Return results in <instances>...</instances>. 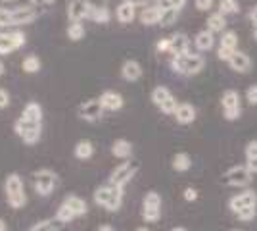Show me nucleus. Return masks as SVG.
I'll return each instance as SVG.
<instances>
[{
    "mask_svg": "<svg viewBox=\"0 0 257 231\" xmlns=\"http://www.w3.org/2000/svg\"><path fill=\"white\" fill-rule=\"evenodd\" d=\"M228 66H230V69L238 71V73H247L251 69V60H249V56L246 52L236 50L234 56L228 60Z\"/></svg>",
    "mask_w": 257,
    "mask_h": 231,
    "instance_id": "nucleus-18",
    "label": "nucleus"
},
{
    "mask_svg": "<svg viewBox=\"0 0 257 231\" xmlns=\"http://www.w3.org/2000/svg\"><path fill=\"white\" fill-rule=\"evenodd\" d=\"M12 16H14V25H29L37 20V10L33 6H18V8H12Z\"/></svg>",
    "mask_w": 257,
    "mask_h": 231,
    "instance_id": "nucleus-15",
    "label": "nucleus"
},
{
    "mask_svg": "<svg viewBox=\"0 0 257 231\" xmlns=\"http://www.w3.org/2000/svg\"><path fill=\"white\" fill-rule=\"evenodd\" d=\"M173 170L175 172H188L190 168H192V158H190V154L188 152H177L173 156Z\"/></svg>",
    "mask_w": 257,
    "mask_h": 231,
    "instance_id": "nucleus-27",
    "label": "nucleus"
},
{
    "mask_svg": "<svg viewBox=\"0 0 257 231\" xmlns=\"http://www.w3.org/2000/svg\"><path fill=\"white\" fill-rule=\"evenodd\" d=\"M111 154L119 160H128L133 156V144L127 139H115L111 144Z\"/></svg>",
    "mask_w": 257,
    "mask_h": 231,
    "instance_id": "nucleus-23",
    "label": "nucleus"
},
{
    "mask_svg": "<svg viewBox=\"0 0 257 231\" xmlns=\"http://www.w3.org/2000/svg\"><path fill=\"white\" fill-rule=\"evenodd\" d=\"M121 77L125 81H131V83L139 81L140 77H142V66H140V62H137V60H125L123 66H121Z\"/></svg>",
    "mask_w": 257,
    "mask_h": 231,
    "instance_id": "nucleus-16",
    "label": "nucleus"
},
{
    "mask_svg": "<svg viewBox=\"0 0 257 231\" xmlns=\"http://www.w3.org/2000/svg\"><path fill=\"white\" fill-rule=\"evenodd\" d=\"M94 23H109V20H111V12H109V8L107 6H96L94 8V12H92V18H90Z\"/></svg>",
    "mask_w": 257,
    "mask_h": 231,
    "instance_id": "nucleus-33",
    "label": "nucleus"
},
{
    "mask_svg": "<svg viewBox=\"0 0 257 231\" xmlns=\"http://www.w3.org/2000/svg\"><path fill=\"white\" fill-rule=\"evenodd\" d=\"M236 44H238V35H236L234 31H226V33H223V37H221V44H219V46H226V48L236 50Z\"/></svg>",
    "mask_w": 257,
    "mask_h": 231,
    "instance_id": "nucleus-37",
    "label": "nucleus"
},
{
    "mask_svg": "<svg viewBox=\"0 0 257 231\" xmlns=\"http://www.w3.org/2000/svg\"><path fill=\"white\" fill-rule=\"evenodd\" d=\"M4 195L8 206L14 210H22L27 204V193H25V183L20 174L12 172L4 179Z\"/></svg>",
    "mask_w": 257,
    "mask_h": 231,
    "instance_id": "nucleus-1",
    "label": "nucleus"
},
{
    "mask_svg": "<svg viewBox=\"0 0 257 231\" xmlns=\"http://www.w3.org/2000/svg\"><path fill=\"white\" fill-rule=\"evenodd\" d=\"M8 106H10V93L4 87H0V110H4Z\"/></svg>",
    "mask_w": 257,
    "mask_h": 231,
    "instance_id": "nucleus-44",
    "label": "nucleus"
},
{
    "mask_svg": "<svg viewBox=\"0 0 257 231\" xmlns=\"http://www.w3.org/2000/svg\"><path fill=\"white\" fill-rule=\"evenodd\" d=\"M236 50H232V48H226V46H219V50H217V56H219V60H225V62H228L232 56H234Z\"/></svg>",
    "mask_w": 257,
    "mask_h": 231,
    "instance_id": "nucleus-42",
    "label": "nucleus"
},
{
    "mask_svg": "<svg viewBox=\"0 0 257 231\" xmlns=\"http://www.w3.org/2000/svg\"><path fill=\"white\" fill-rule=\"evenodd\" d=\"M194 44H196V48L198 50H202V52H207V50H211L215 44V37L213 33L209 31V29H205V31H200V33L196 35V39H194Z\"/></svg>",
    "mask_w": 257,
    "mask_h": 231,
    "instance_id": "nucleus-25",
    "label": "nucleus"
},
{
    "mask_svg": "<svg viewBox=\"0 0 257 231\" xmlns=\"http://www.w3.org/2000/svg\"><path fill=\"white\" fill-rule=\"evenodd\" d=\"M58 187V174L50 168H41L33 174V189L39 197H50Z\"/></svg>",
    "mask_w": 257,
    "mask_h": 231,
    "instance_id": "nucleus-5",
    "label": "nucleus"
},
{
    "mask_svg": "<svg viewBox=\"0 0 257 231\" xmlns=\"http://www.w3.org/2000/svg\"><path fill=\"white\" fill-rule=\"evenodd\" d=\"M194 6L200 12H207L213 8V0H194Z\"/></svg>",
    "mask_w": 257,
    "mask_h": 231,
    "instance_id": "nucleus-46",
    "label": "nucleus"
},
{
    "mask_svg": "<svg viewBox=\"0 0 257 231\" xmlns=\"http://www.w3.org/2000/svg\"><path fill=\"white\" fill-rule=\"evenodd\" d=\"M29 231H54V221L52 220H41L35 225H31Z\"/></svg>",
    "mask_w": 257,
    "mask_h": 231,
    "instance_id": "nucleus-40",
    "label": "nucleus"
},
{
    "mask_svg": "<svg viewBox=\"0 0 257 231\" xmlns=\"http://www.w3.org/2000/svg\"><path fill=\"white\" fill-rule=\"evenodd\" d=\"M41 67H43V62H41V58L35 54H29L23 58L22 62V69L25 71V73H29V75H33V73H39L41 71Z\"/></svg>",
    "mask_w": 257,
    "mask_h": 231,
    "instance_id": "nucleus-28",
    "label": "nucleus"
},
{
    "mask_svg": "<svg viewBox=\"0 0 257 231\" xmlns=\"http://www.w3.org/2000/svg\"><path fill=\"white\" fill-rule=\"evenodd\" d=\"M232 231H240V229H232Z\"/></svg>",
    "mask_w": 257,
    "mask_h": 231,
    "instance_id": "nucleus-59",
    "label": "nucleus"
},
{
    "mask_svg": "<svg viewBox=\"0 0 257 231\" xmlns=\"http://www.w3.org/2000/svg\"><path fill=\"white\" fill-rule=\"evenodd\" d=\"M173 116H175L177 123L188 125V123H192V121L196 120V108H194L192 104H188V102H181V104L177 106V112H175Z\"/></svg>",
    "mask_w": 257,
    "mask_h": 231,
    "instance_id": "nucleus-17",
    "label": "nucleus"
},
{
    "mask_svg": "<svg viewBox=\"0 0 257 231\" xmlns=\"http://www.w3.org/2000/svg\"><path fill=\"white\" fill-rule=\"evenodd\" d=\"M137 16V6L131 4L128 0H123L119 2L117 8H115V18H117L119 23H131Z\"/></svg>",
    "mask_w": 257,
    "mask_h": 231,
    "instance_id": "nucleus-19",
    "label": "nucleus"
},
{
    "mask_svg": "<svg viewBox=\"0 0 257 231\" xmlns=\"http://www.w3.org/2000/svg\"><path fill=\"white\" fill-rule=\"evenodd\" d=\"M158 6H160V8H163V10H169V8H173V10L181 12L182 8L186 6V0H158Z\"/></svg>",
    "mask_w": 257,
    "mask_h": 231,
    "instance_id": "nucleus-36",
    "label": "nucleus"
},
{
    "mask_svg": "<svg viewBox=\"0 0 257 231\" xmlns=\"http://www.w3.org/2000/svg\"><path fill=\"white\" fill-rule=\"evenodd\" d=\"M255 39H257V25H255Z\"/></svg>",
    "mask_w": 257,
    "mask_h": 231,
    "instance_id": "nucleus-58",
    "label": "nucleus"
},
{
    "mask_svg": "<svg viewBox=\"0 0 257 231\" xmlns=\"http://www.w3.org/2000/svg\"><path fill=\"white\" fill-rule=\"evenodd\" d=\"M62 202H65L69 208L73 210V214H75L77 218H83V216L88 214V204H86L85 198L79 197V195H67Z\"/></svg>",
    "mask_w": 257,
    "mask_h": 231,
    "instance_id": "nucleus-20",
    "label": "nucleus"
},
{
    "mask_svg": "<svg viewBox=\"0 0 257 231\" xmlns=\"http://www.w3.org/2000/svg\"><path fill=\"white\" fill-rule=\"evenodd\" d=\"M102 114H104V108L100 106V100L98 99L85 100V102L79 106V118L88 121V123L98 121L100 118H102Z\"/></svg>",
    "mask_w": 257,
    "mask_h": 231,
    "instance_id": "nucleus-12",
    "label": "nucleus"
},
{
    "mask_svg": "<svg viewBox=\"0 0 257 231\" xmlns=\"http://www.w3.org/2000/svg\"><path fill=\"white\" fill-rule=\"evenodd\" d=\"M169 41H171V48H169V52H171L173 56L188 54L190 41H188V37H186L184 33H175L173 37H169Z\"/></svg>",
    "mask_w": 257,
    "mask_h": 231,
    "instance_id": "nucleus-21",
    "label": "nucleus"
},
{
    "mask_svg": "<svg viewBox=\"0 0 257 231\" xmlns=\"http://www.w3.org/2000/svg\"><path fill=\"white\" fill-rule=\"evenodd\" d=\"M14 131L16 135L22 139L25 144H37L41 141V137H43V123H37V121H31L27 120V118H23L20 116L18 120L14 121Z\"/></svg>",
    "mask_w": 257,
    "mask_h": 231,
    "instance_id": "nucleus-4",
    "label": "nucleus"
},
{
    "mask_svg": "<svg viewBox=\"0 0 257 231\" xmlns=\"http://www.w3.org/2000/svg\"><path fill=\"white\" fill-rule=\"evenodd\" d=\"M4 71H6V66H4V62L0 60V77L4 75Z\"/></svg>",
    "mask_w": 257,
    "mask_h": 231,
    "instance_id": "nucleus-53",
    "label": "nucleus"
},
{
    "mask_svg": "<svg viewBox=\"0 0 257 231\" xmlns=\"http://www.w3.org/2000/svg\"><path fill=\"white\" fill-rule=\"evenodd\" d=\"M182 197H184V200H188V202H192V200H196L198 198V191L192 187L184 189V193H182Z\"/></svg>",
    "mask_w": 257,
    "mask_h": 231,
    "instance_id": "nucleus-48",
    "label": "nucleus"
},
{
    "mask_svg": "<svg viewBox=\"0 0 257 231\" xmlns=\"http://www.w3.org/2000/svg\"><path fill=\"white\" fill-rule=\"evenodd\" d=\"M169 48H171V41H169V39H161V41H158V43H156V50H158L160 54H163V52H169Z\"/></svg>",
    "mask_w": 257,
    "mask_h": 231,
    "instance_id": "nucleus-47",
    "label": "nucleus"
},
{
    "mask_svg": "<svg viewBox=\"0 0 257 231\" xmlns=\"http://www.w3.org/2000/svg\"><path fill=\"white\" fill-rule=\"evenodd\" d=\"M96 231H115V227H113L111 223H102V225H100Z\"/></svg>",
    "mask_w": 257,
    "mask_h": 231,
    "instance_id": "nucleus-50",
    "label": "nucleus"
},
{
    "mask_svg": "<svg viewBox=\"0 0 257 231\" xmlns=\"http://www.w3.org/2000/svg\"><path fill=\"white\" fill-rule=\"evenodd\" d=\"M139 170H140L139 162H133V160L121 162V164L115 166V168H113V172L109 174L107 183H111V185H115V187L125 191V187H127L128 183L135 179V176L139 174Z\"/></svg>",
    "mask_w": 257,
    "mask_h": 231,
    "instance_id": "nucleus-6",
    "label": "nucleus"
},
{
    "mask_svg": "<svg viewBox=\"0 0 257 231\" xmlns=\"http://www.w3.org/2000/svg\"><path fill=\"white\" fill-rule=\"evenodd\" d=\"M247 206H257V193L251 191V189H246L242 193H238L234 197L228 200V208L232 212H240L242 208H247Z\"/></svg>",
    "mask_w": 257,
    "mask_h": 231,
    "instance_id": "nucleus-13",
    "label": "nucleus"
},
{
    "mask_svg": "<svg viewBox=\"0 0 257 231\" xmlns=\"http://www.w3.org/2000/svg\"><path fill=\"white\" fill-rule=\"evenodd\" d=\"M236 216H238V220L249 221V220H253V218L257 216V208H255V206H247V208H242L240 212H236Z\"/></svg>",
    "mask_w": 257,
    "mask_h": 231,
    "instance_id": "nucleus-39",
    "label": "nucleus"
},
{
    "mask_svg": "<svg viewBox=\"0 0 257 231\" xmlns=\"http://www.w3.org/2000/svg\"><path fill=\"white\" fill-rule=\"evenodd\" d=\"M0 231H8V225H6L4 218H0Z\"/></svg>",
    "mask_w": 257,
    "mask_h": 231,
    "instance_id": "nucleus-52",
    "label": "nucleus"
},
{
    "mask_svg": "<svg viewBox=\"0 0 257 231\" xmlns=\"http://www.w3.org/2000/svg\"><path fill=\"white\" fill-rule=\"evenodd\" d=\"M67 39L73 41V43H79L81 39H85V25L81 22L69 23V27H67Z\"/></svg>",
    "mask_w": 257,
    "mask_h": 231,
    "instance_id": "nucleus-31",
    "label": "nucleus"
},
{
    "mask_svg": "<svg viewBox=\"0 0 257 231\" xmlns=\"http://www.w3.org/2000/svg\"><path fill=\"white\" fill-rule=\"evenodd\" d=\"M73 156H75L77 160H90L92 156H94V144L92 141H88V139H81V141H77L75 146H73Z\"/></svg>",
    "mask_w": 257,
    "mask_h": 231,
    "instance_id": "nucleus-22",
    "label": "nucleus"
},
{
    "mask_svg": "<svg viewBox=\"0 0 257 231\" xmlns=\"http://www.w3.org/2000/svg\"><path fill=\"white\" fill-rule=\"evenodd\" d=\"M223 112H225V120L234 121L240 118L242 114V108H240V95L234 89H228L223 93Z\"/></svg>",
    "mask_w": 257,
    "mask_h": 231,
    "instance_id": "nucleus-11",
    "label": "nucleus"
},
{
    "mask_svg": "<svg viewBox=\"0 0 257 231\" xmlns=\"http://www.w3.org/2000/svg\"><path fill=\"white\" fill-rule=\"evenodd\" d=\"M161 218V195L148 191L142 200V220L146 223H156Z\"/></svg>",
    "mask_w": 257,
    "mask_h": 231,
    "instance_id": "nucleus-7",
    "label": "nucleus"
},
{
    "mask_svg": "<svg viewBox=\"0 0 257 231\" xmlns=\"http://www.w3.org/2000/svg\"><path fill=\"white\" fill-rule=\"evenodd\" d=\"M0 2H14V0H0Z\"/></svg>",
    "mask_w": 257,
    "mask_h": 231,
    "instance_id": "nucleus-57",
    "label": "nucleus"
},
{
    "mask_svg": "<svg viewBox=\"0 0 257 231\" xmlns=\"http://www.w3.org/2000/svg\"><path fill=\"white\" fill-rule=\"evenodd\" d=\"M135 231H150V229H148L146 225H140V227H137V229H135Z\"/></svg>",
    "mask_w": 257,
    "mask_h": 231,
    "instance_id": "nucleus-54",
    "label": "nucleus"
},
{
    "mask_svg": "<svg viewBox=\"0 0 257 231\" xmlns=\"http://www.w3.org/2000/svg\"><path fill=\"white\" fill-rule=\"evenodd\" d=\"M128 2H131V4H135V6L139 8V6H146V2H148V0H128Z\"/></svg>",
    "mask_w": 257,
    "mask_h": 231,
    "instance_id": "nucleus-51",
    "label": "nucleus"
},
{
    "mask_svg": "<svg viewBox=\"0 0 257 231\" xmlns=\"http://www.w3.org/2000/svg\"><path fill=\"white\" fill-rule=\"evenodd\" d=\"M246 166L251 174H257V158H253V160H246Z\"/></svg>",
    "mask_w": 257,
    "mask_h": 231,
    "instance_id": "nucleus-49",
    "label": "nucleus"
},
{
    "mask_svg": "<svg viewBox=\"0 0 257 231\" xmlns=\"http://www.w3.org/2000/svg\"><path fill=\"white\" fill-rule=\"evenodd\" d=\"M205 62L200 54H182V56H173L171 60V69L179 75H198L204 69Z\"/></svg>",
    "mask_w": 257,
    "mask_h": 231,
    "instance_id": "nucleus-3",
    "label": "nucleus"
},
{
    "mask_svg": "<svg viewBox=\"0 0 257 231\" xmlns=\"http://www.w3.org/2000/svg\"><path fill=\"white\" fill-rule=\"evenodd\" d=\"M240 10L238 8V0H219V14L223 16H230V14H236Z\"/></svg>",
    "mask_w": 257,
    "mask_h": 231,
    "instance_id": "nucleus-35",
    "label": "nucleus"
},
{
    "mask_svg": "<svg viewBox=\"0 0 257 231\" xmlns=\"http://www.w3.org/2000/svg\"><path fill=\"white\" fill-rule=\"evenodd\" d=\"M94 8H96V6H94L90 0H69V4H67V18H69L71 22L90 20Z\"/></svg>",
    "mask_w": 257,
    "mask_h": 231,
    "instance_id": "nucleus-10",
    "label": "nucleus"
},
{
    "mask_svg": "<svg viewBox=\"0 0 257 231\" xmlns=\"http://www.w3.org/2000/svg\"><path fill=\"white\" fill-rule=\"evenodd\" d=\"M98 100H100V106L107 112H117V110H121L123 104H125L123 97H121L119 93H115V91H104Z\"/></svg>",
    "mask_w": 257,
    "mask_h": 231,
    "instance_id": "nucleus-14",
    "label": "nucleus"
},
{
    "mask_svg": "<svg viewBox=\"0 0 257 231\" xmlns=\"http://www.w3.org/2000/svg\"><path fill=\"white\" fill-rule=\"evenodd\" d=\"M246 100L249 102V104H251V106H257V85H251V87H247Z\"/></svg>",
    "mask_w": 257,
    "mask_h": 231,
    "instance_id": "nucleus-43",
    "label": "nucleus"
},
{
    "mask_svg": "<svg viewBox=\"0 0 257 231\" xmlns=\"http://www.w3.org/2000/svg\"><path fill=\"white\" fill-rule=\"evenodd\" d=\"M257 158V141H249L246 144V160H253Z\"/></svg>",
    "mask_w": 257,
    "mask_h": 231,
    "instance_id": "nucleus-45",
    "label": "nucleus"
},
{
    "mask_svg": "<svg viewBox=\"0 0 257 231\" xmlns=\"http://www.w3.org/2000/svg\"><path fill=\"white\" fill-rule=\"evenodd\" d=\"M10 37H12V41H14V44H16V48H22V46H25V43H27V37L23 35V31H12Z\"/></svg>",
    "mask_w": 257,
    "mask_h": 231,
    "instance_id": "nucleus-41",
    "label": "nucleus"
},
{
    "mask_svg": "<svg viewBox=\"0 0 257 231\" xmlns=\"http://www.w3.org/2000/svg\"><path fill=\"white\" fill-rule=\"evenodd\" d=\"M253 179V174L247 170V166H232L230 170H226L223 176V183L228 187H247Z\"/></svg>",
    "mask_w": 257,
    "mask_h": 231,
    "instance_id": "nucleus-8",
    "label": "nucleus"
},
{
    "mask_svg": "<svg viewBox=\"0 0 257 231\" xmlns=\"http://www.w3.org/2000/svg\"><path fill=\"white\" fill-rule=\"evenodd\" d=\"M177 18H179V10H173V8L163 10V8H161V18H160V23H158V25H161V27H169V25H173V23L177 22Z\"/></svg>",
    "mask_w": 257,
    "mask_h": 231,
    "instance_id": "nucleus-34",
    "label": "nucleus"
},
{
    "mask_svg": "<svg viewBox=\"0 0 257 231\" xmlns=\"http://www.w3.org/2000/svg\"><path fill=\"white\" fill-rule=\"evenodd\" d=\"M77 216L73 214V210L69 208L65 202H62L58 210H56V216H54V220L58 221V223H71V221L75 220Z\"/></svg>",
    "mask_w": 257,
    "mask_h": 231,
    "instance_id": "nucleus-30",
    "label": "nucleus"
},
{
    "mask_svg": "<svg viewBox=\"0 0 257 231\" xmlns=\"http://www.w3.org/2000/svg\"><path fill=\"white\" fill-rule=\"evenodd\" d=\"M152 102H154L163 114H167V116H173V114L177 112V106H179L177 99L173 97L171 91L167 87L154 89V91H152Z\"/></svg>",
    "mask_w": 257,
    "mask_h": 231,
    "instance_id": "nucleus-9",
    "label": "nucleus"
},
{
    "mask_svg": "<svg viewBox=\"0 0 257 231\" xmlns=\"http://www.w3.org/2000/svg\"><path fill=\"white\" fill-rule=\"evenodd\" d=\"M16 50H18V48H16V44L12 41L10 33H2V31H0V54L8 56V54H12V52H16Z\"/></svg>",
    "mask_w": 257,
    "mask_h": 231,
    "instance_id": "nucleus-32",
    "label": "nucleus"
},
{
    "mask_svg": "<svg viewBox=\"0 0 257 231\" xmlns=\"http://www.w3.org/2000/svg\"><path fill=\"white\" fill-rule=\"evenodd\" d=\"M123 195H125L123 189L115 187L111 183H106V185H100L92 197H94V202L98 206H102L107 212H119L123 206Z\"/></svg>",
    "mask_w": 257,
    "mask_h": 231,
    "instance_id": "nucleus-2",
    "label": "nucleus"
},
{
    "mask_svg": "<svg viewBox=\"0 0 257 231\" xmlns=\"http://www.w3.org/2000/svg\"><path fill=\"white\" fill-rule=\"evenodd\" d=\"M12 25H14L12 8H4V6H0V29H2V27H12Z\"/></svg>",
    "mask_w": 257,
    "mask_h": 231,
    "instance_id": "nucleus-38",
    "label": "nucleus"
},
{
    "mask_svg": "<svg viewBox=\"0 0 257 231\" xmlns=\"http://www.w3.org/2000/svg\"><path fill=\"white\" fill-rule=\"evenodd\" d=\"M171 231H188V229H186V227H173Z\"/></svg>",
    "mask_w": 257,
    "mask_h": 231,
    "instance_id": "nucleus-55",
    "label": "nucleus"
},
{
    "mask_svg": "<svg viewBox=\"0 0 257 231\" xmlns=\"http://www.w3.org/2000/svg\"><path fill=\"white\" fill-rule=\"evenodd\" d=\"M160 18H161V8L158 4L146 6L144 10L140 12V22H142V25H156V23H160Z\"/></svg>",
    "mask_w": 257,
    "mask_h": 231,
    "instance_id": "nucleus-24",
    "label": "nucleus"
},
{
    "mask_svg": "<svg viewBox=\"0 0 257 231\" xmlns=\"http://www.w3.org/2000/svg\"><path fill=\"white\" fill-rule=\"evenodd\" d=\"M44 4H54V2H56V0H43Z\"/></svg>",
    "mask_w": 257,
    "mask_h": 231,
    "instance_id": "nucleus-56",
    "label": "nucleus"
},
{
    "mask_svg": "<svg viewBox=\"0 0 257 231\" xmlns=\"http://www.w3.org/2000/svg\"><path fill=\"white\" fill-rule=\"evenodd\" d=\"M22 116L23 118H27V120H31V121H37V123H43V106H41L39 102L31 100V102H27V104H25Z\"/></svg>",
    "mask_w": 257,
    "mask_h": 231,
    "instance_id": "nucleus-26",
    "label": "nucleus"
},
{
    "mask_svg": "<svg viewBox=\"0 0 257 231\" xmlns=\"http://www.w3.org/2000/svg\"><path fill=\"white\" fill-rule=\"evenodd\" d=\"M225 27H226V18L223 14L215 12V14H211V16L207 18V29H209L211 33H221Z\"/></svg>",
    "mask_w": 257,
    "mask_h": 231,
    "instance_id": "nucleus-29",
    "label": "nucleus"
}]
</instances>
